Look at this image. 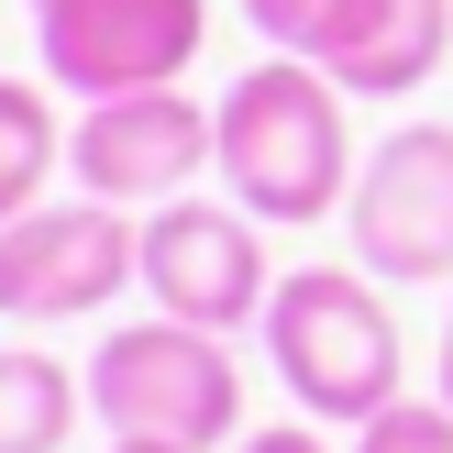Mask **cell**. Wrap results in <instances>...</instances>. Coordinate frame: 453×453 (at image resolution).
<instances>
[{"label":"cell","instance_id":"cell-1","mask_svg":"<svg viewBox=\"0 0 453 453\" xmlns=\"http://www.w3.org/2000/svg\"><path fill=\"white\" fill-rule=\"evenodd\" d=\"M211 122H221L211 177H221L255 221H332V211L354 199V177H365L354 122H343V88H332L310 56L243 66V78L211 100Z\"/></svg>","mask_w":453,"mask_h":453},{"label":"cell","instance_id":"cell-2","mask_svg":"<svg viewBox=\"0 0 453 453\" xmlns=\"http://www.w3.org/2000/svg\"><path fill=\"white\" fill-rule=\"evenodd\" d=\"M265 365H277V388L299 398L310 420H343V432H365L388 398H410L398 376H410V343H398V310L376 299L365 265H299V277H277V299H265Z\"/></svg>","mask_w":453,"mask_h":453},{"label":"cell","instance_id":"cell-3","mask_svg":"<svg viewBox=\"0 0 453 453\" xmlns=\"http://www.w3.org/2000/svg\"><path fill=\"white\" fill-rule=\"evenodd\" d=\"M88 420L111 442H177V453H233L243 442V365L199 321H122L88 354Z\"/></svg>","mask_w":453,"mask_h":453},{"label":"cell","instance_id":"cell-4","mask_svg":"<svg viewBox=\"0 0 453 453\" xmlns=\"http://www.w3.org/2000/svg\"><path fill=\"white\" fill-rule=\"evenodd\" d=\"M144 288V221L111 199H44L0 221V321H100Z\"/></svg>","mask_w":453,"mask_h":453},{"label":"cell","instance_id":"cell-5","mask_svg":"<svg viewBox=\"0 0 453 453\" xmlns=\"http://www.w3.org/2000/svg\"><path fill=\"white\" fill-rule=\"evenodd\" d=\"M376 288H453V122H398L343 199Z\"/></svg>","mask_w":453,"mask_h":453},{"label":"cell","instance_id":"cell-6","mask_svg":"<svg viewBox=\"0 0 453 453\" xmlns=\"http://www.w3.org/2000/svg\"><path fill=\"white\" fill-rule=\"evenodd\" d=\"M34 44L66 100H133V88H177L199 66L211 0H44Z\"/></svg>","mask_w":453,"mask_h":453},{"label":"cell","instance_id":"cell-7","mask_svg":"<svg viewBox=\"0 0 453 453\" xmlns=\"http://www.w3.org/2000/svg\"><path fill=\"white\" fill-rule=\"evenodd\" d=\"M144 299L166 321H199L233 343L243 321H265L277 265H265V221L243 199H166L144 221Z\"/></svg>","mask_w":453,"mask_h":453},{"label":"cell","instance_id":"cell-8","mask_svg":"<svg viewBox=\"0 0 453 453\" xmlns=\"http://www.w3.org/2000/svg\"><path fill=\"white\" fill-rule=\"evenodd\" d=\"M221 155V122L188 100V88H133V100H78L66 122V177L78 199H111V211H166L188 199V177Z\"/></svg>","mask_w":453,"mask_h":453},{"label":"cell","instance_id":"cell-9","mask_svg":"<svg viewBox=\"0 0 453 453\" xmlns=\"http://www.w3.org/2000/svg\"><path fill=\"white\" fill-rule=\"evenodd\" d=\"M343 100H410L453 56V0H332V22L299 44Z\"/></svg>","mask_w":453,"mask_h":453},{"label":"cell","instance_id":"cell-10","mask_svg":"<svg viewBox=\"0 0 453 453\" xmlns=\"http://www.w3.org/2000/svg\"><path fill=\"white\" fill-rule=\"evenodd\" d=\"M78 420H88V376H66L34 343H0V453H66Z\"/></svg>","mask_w":453,"mask_h":453},{"label":"cell","instance_id":"cell-11","mask_svg":"<svg viewBox=\"0 0 453 453\" xmlns=\"http://www.w3.org/2000/svg\"><path fill=\"white\" fill-rule=\"evenodd\" d=\"M66 166V122H56V78H0V221L44 211Z\"/></svg>","mask_w":453,"mask_h":453},{"label":"cell","instance_id":"cell-12","mask_svg":"<svg viewBox=\"0 0 453 453\" xmlns=\"http://www.w3.org/2000/svg\"><path fill=\"white\" fill-rule=\"evenodd\" d=\"M343 453H453V398H442V388H432V398H388Z\"/></svg>","mask_w":453,"mask_h":453},{"label":"cell","instance_id":"cell-13","mask_svg":"<svg viewBox=\"0 0 453 453\" xmlns=\"http://www.w3.org/2000/svg\"><path fill=\"white\" fill-rule=\"evenodd\" d=\"M243 22H255V34L277 44V56H299V44L332 22V0H243Z\"/></svg>","mask_w":453,"mask_h":453},{"label":"cell","instance_id":"cell-14","mask_svg":"<svg viewBox=\"0 0 453 453\" xmlns=\"http://www.w3.org/2000/svg\"><path fill=\"white\" fill-rule=\"evenodd\" d=\"M233 453H332V442L310 432V420H265V432H243Z\"/></svg>","mask_w":453,"mask_h":453},{"label":"cell","instance_id":"cell-15","mask_svg":"<svg viewBox=\"0 0 453 453\" xmlns=\"http://www.w3.org/2000/svg\"><path fill=\"white\" fill-rule=\"evenodd\" d=\"M432 388L453 398V310H442V365H432Z\"/></svg>","mask_w":453,"mask_h":453},{"label":"cell","instance_id":"cell-16","mask_svg":"<svg viewBox=\"0 0 453 453\" xmlns=\"http://www.w3.org/2000/svg\"><path fill=\"white\" fill-rule=\"evenodd\" d=\"M111 453H177V442H111Z\"/></svg>","mask_w":453,"mask_h":453},{"label":"cell","instance_id":"cell-17","mask_svg":"<svg viewBox=\"0 0 453 453\" xmlns=\"http://www.w3.org/2000/svg\"><path fill=\"white\" fill-rule=\"evenodd\" d=\"M34 12H44V0H34Z\"/></svg>","mask_w":453,"mask_h":453}]
</instances>
